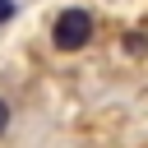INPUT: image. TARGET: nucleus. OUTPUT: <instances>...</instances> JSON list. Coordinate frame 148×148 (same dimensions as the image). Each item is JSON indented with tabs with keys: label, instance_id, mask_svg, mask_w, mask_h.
<instances>
[{
	"label": "nucleus",
	"instance_id": "f03ea898",
	"mask_svg": "<svg viewBox=\"0 0 148 148\" xmlns=\"http://www.w3.org/2000/svg\"><path fill=\"white\" fill-rule=\"evenodd\" d=\"M143 46H148L143 32H125V51H130V56H143Z\"/></svg>",
	"mask_w": 148,
	"mask_h": 148
},
{
	"label": "nucleus",
	"instance_id": "7ed1b4c3",
	"mask_svg": "<svg viewBox=\"0 0 148 148\" xmlns=\"http://www.w3.org/2000/svg\"><path fill=\"white\" fill-rule=\"evenodd\" d=\"M5 130H9V102L0 97V134H5Z\"/></svg>",
	"mask_w": 148,
	"mask_h": 148
},
{
	"label": "nucleus",
	"instance_id": "f257e3e1",
	"mask_svg": "<svg viewBox=\"0 0 148 148\" xmlns=\"http://www.w3.org/2000/svg\"><path fill=\"white\" fill-rule=\"evenodd\" d=\"M92 42V14L88 9H60L51 23V46L56 51H83Z\"/></svg>",
	"mask_w": 148,
	"mask_h": 148
}]
</instances>
